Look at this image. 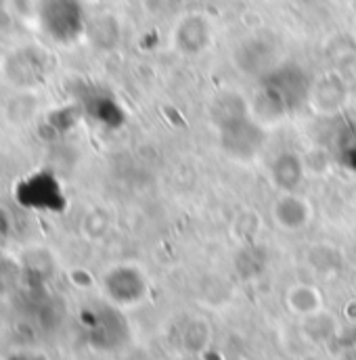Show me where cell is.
Here are the masks:
<instances>
[{
  "label": "cell",
  "mask_w": 356,
  "mask_h": 360,
  "mask_svg": "<svg viewBox=\"0 0 356 360\" xmlns=\"http://www.w3.org/2000/svg\"><path fill=\"white\" fill-rule=\"evenodd\" d=\"M0 74H2V63H0Z\"/></svg>",
  "instance_id": "cell-1"
}]
</instances>
